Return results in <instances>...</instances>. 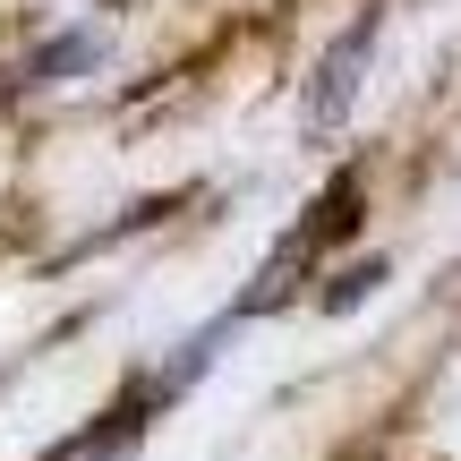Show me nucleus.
<instances>
[{"label":"nucleus","mask_w":461,"mask_h":461,"mask_svg":"<svg viewBox=\"0 0 461 461\" xmlns=\"http://www.w3.org/2000/svg\"><path fill=\"white\" fill-rule=\"evenodd\" d=\"M367 51H376V17H359V26H350L342 43L325 51V68H316V86H308V137H333V129H342V112L359 103V68H367Z\"/></svg>","instance_id":"1"}]
</instances>
